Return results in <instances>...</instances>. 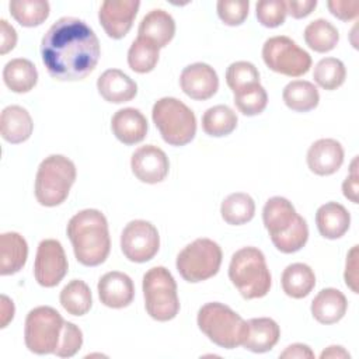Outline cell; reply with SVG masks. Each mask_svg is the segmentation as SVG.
<instances>
[{
	"label": "cell",
	"mask_w": 359,
	"mask_h": 359,
	"mask_svg": "<svg viewBox=\"0 0 359 359\" xmlns=\"http://www.w3.org/2000/svg\"><path fill=\"white\" fill-rule=\"evenodd\" d=\"M101 55L100 41L90 25L74 17L53 22L41 42V56L48 73L60 81L86 79Z\"/></svg>",
	"instance_id": "obj_1"
},
{
	"label": "cell",
	"mask_w": 359,
	"mask_h": 359,
	"mask_svg": "<svg viewBox=\"0 0 359 359\" xmlns=\"http://www.w3.org/2000/svg\"><path fill=\"white\" fill-rule=\"evenodd\" d=\"M67 236L77 261L86 266L101 265L111 250L108 222L97 209H84L67 223Z\"/></svg>",
	"instance_id": "obj_2"
},
{
	"label": "cell",
	"mask_w": 359,
	"mask_h": 359,
	"mask_svg": "<svg viewBox=\"0 0 359 359\" xmlns=\"http://www.w3.org/2000/svg\"><path fill=\"white\" fill-rule=\"evenodd\" d=\"M262 220L273 245L280 252H296L307 243V223L286 198L273 196L268 199L262 209Z\"/></svg>",
	"instance_id": "obj_3"
},
{
	"label": "cell",
	"mask_w": 359,
	"mask_h": 359,
	"mask_svg": "<svg viewBox=\"0 0 359 359\" xmlns=\"http://www.w3.org/2000/svg\"><path fill=\"white\" fill-rule=\"evenodd\" d=\"M229 278L244 299L264 297L272 283L265 255L255 247H244L233 254Z\"/></svg>",
	"instance_id": "obj_4"
},
{
	"label": "cell",
	"mask_w": 359,
	"mask_h": 359,
	"mask_svg": "<svg viewBox=\"0 0 359 359\" xmlns=\"http://www.w3.org/2000/svg\"><path fill=\"white\" fill-rule=\"evenodd\" d=\"M196 321L199 330L220 348L234 349L243 345L247 335V321L219 302L203 304L198 311Z\"/></svg>",
	"instance_id": "obj_5"
},
{
	"label": "cell",
	"mask_w": 359,
	"mask_h": 359,
	"mask_svg": "<svg viewBox=\"0 0 359 359\" xmlns=\"http://www.w3.org/2000/svg\"><path fill=\"white\" fill-rule=\"evenodd\" d=\"M76 181L74 163L62 156L52 154L41 161L35 177V196L42 206L53 208L66 201Z\"/></svg>",
	"instance_id": "obj_6"
},
{
	"label": "cell",
	"mask_w": 359,
	"mask_h": 359,
	"mask_svg": "<svg viewBox=\"0 0 359 359\" xmlns=\"http://www.w3.org/2000/svg\"><path fill=\"white\" fill-rule=\"evenodd\" d=\"M151 116L161 137L171 146H185L195 137V114L174 97L157 100L153 105Z\"/></svg>",
	"instance_id": "obj_7"
},
{
	"label": "cell",
	"mask_w": 359,
	"mask_h": 359,
	"mask_svg": "<svg viewBox=\"0 0 359 359\" xmlns=\"http://www.w3.org/2000/svg\"><path fill=\"white\" fill-rule=\"evenodd\" d=\"M66 323L53 307L39 306L32 309L27 314L24 327L27 348L36 355L55 353L63 341Z\"/></svg>",
	"instance_id": "obj_8"
},
{
	"label": "cell",
	"mask_w": 359,
	"mask_h": 359,
	"mask_svg": "<svg viewBox=\"0 0 359 359\" xmlns=\"http://www.w3.org/2000/svg\"><path fill=\"white\" fill-rule=\"evenodd\" d=\"M143 296L147 314L157 321H170L180 311L177 283L164 266L150 268L143 275Z\"/></svg>",
	"instance_id": "obj_9"
},
{
	"label": "cell",
	"mask_w": 359,
	"mask_h": 359,
	"mask_svg": "<svg viewBox=\"0 0 359 359\" xmlns=\"http://www.w3.org/2000/svg\"><path fill=\"white\" fill-rule=\"evenodd\" d=\"M222 248L210 238H196L178 254L177 271L191 283H198L215 276L222 264Z\"/></svg>",
	"instance_id": "obj_10"
},
{
	"label": "cell",
	"mask_w": 359,
	"mask_h": 359,
	"mask_svg": "<svg viewBox=\"0 0 359 359\" xmlns=\"http://www.w3.org/2000/svg\"><path fill=\"white\" fill-rule=\"evenodd\" d=\"M262 59L271 70L289 77L303 76L311 66V56L293 39L283 35L265 41Z\"/></svg>",
	"instance_id": "obj_11"
},
{
	"label": "cell",
	"mask_w": 359,
	"mask_h": 359,
	"mask_svg": "<svg viewBox=\"0 0 359 359\" xmlns=\"http://www.w3.org/2000/svg\"><path fill=\"white\" fill-rule=\"evenodd\" d=\"M160 248L157 229L146 220L129 222L121 234V250L132 262L150 261Z\"/></svg>",
	"instance_id": "obj_12"
},
{
	"label": "cell",
	"mask_w": 359,
	"mask_h": 359,
	"mask_svg": "<svg viewBox=\"0 0 359 359\" xmlns=\"http://www.w3.org/2000/svg\"><path fill=\"white\" fill-rule=\"evenodd\" d=\"M67 258L62 244L57 240H42L38 245L34 275L36 282L43 287H53L67 273Z\"/></svg>",
	"instance_id": "obj_13"
},
{
	"label": "cell",
	"mask_w": 359,
	"mask_h": 359,
	"mask_svg": "<svg viewBox=\"0 0 359 359\" xmlns=\"http://www.w3.org/2000/svg\"><path fill=\"white\" fill-rule=\"evenodd\" d=\"M140 7L137 0H105L98 11V20L112 39L123 38L132 28Z\"/></svg>",
	"instance_id": "obj_14"
},
{
	"label": "cell",
	"mask_w": 359,
	"mask_h": 359,
	"mask_svg": "<svg viewBox=\"0 0 359 359\" xmlns=\"http://www.w3.org/2000/svg\"><path fill=\"white\" fill-rule=\"evenodd\" d=\"M130 168L135 177L146 184L161 182L170 168L167 154L154 144L140 146L130 158Z\"/></svg>",
	"instance_id": "obj_15"
},
{
	"label": "cell",
	"mask_w": 359,
	"mask_h": 359,
	"mask_svg": "<svg viewBox=\"0 0 359 359\" xmlns=\"http://www.w3.org/2000/svg\"><path fill=\"white\" fill-rule=\"evenodd\" d=\"M180 84L188 97L203 101L216 94L219 88V77L212 66L196 62L184 67L180 76Z\"/></svg>",
	"instance_id": "obj_16"
},
{
	"label": "cell",
	"mask_w": 359,
	"mask_h": 359,
	"mask_svg": "<svg viewBox=\"0 0 359 359\" xmlns=\"http://www.w3.org/2000/svg\"><path fill=\"white\" fill-rule=\"evenodd\" d=\"M100 300L111 309H123L129 306L135 297V286L132 279L119 271L107 272L97 285Z\"/></svg>",
	"instance_id": "obj_17"
},
{
	"label": "cell",
	"mask_w": 359,
	"mask_h": 359,
	"mask_svg": "<svg viewBox=\"0 0 359 359\" xmlns=\"http://www.w3.org/2000/svg\"><path fill=\"white\" fill-rule=\"evenodd\" d=\"M344 163V149L335 139H318L307 151V165L317 175H331Z\"/></svg>",
	"instance_id": "obj_18"
},
{
	"label": "cell",
	"mask_w": 359,
	"mask_h": 359,
	"mask_svg": "<svg viewBox=\"0 0 359 359\" xmlns=\"http://www.w3.org/2000/svg\"><path fill=\"white\" fill-rule=\"evenodd\" d=\"M111 129L115 137L123 144H136L146 137L147 119L136 108H122L111 119Z\"/></svg>",
	"instance_id": "obj_19"
},
{
	"label": "cell",
	"mask_w": 359,
	"mask_h": 359,
	"mask_svg": "<svg viewBox=\"0 0 359 359\" xmlns=\"http://www.w3.org/2000/svg\"><path fill=\"white\" fill-rule=\"evenodd\" d=\"M97 88L101 97L114 104L128 102L137 94V84L119 69L105 70L97 80Z\"/></svg>",
	"instance_id": "obj_20"
},
{
	"label": "cell",
	"mask_w": 359,
	"mask_h": 359,
	"mask_svg": "<svg viewBox=\"0 0 359 359\" xmlns=\"http://www.w3.org/2000/svg\"><path fill=\"white\" fill-rule=\"evenodd\" d=\"M247 335L243 346L255 353L271 351L279 341L280 328L278 323L269 317L251 318L247 321Z\"/></svg>",
	"instance_id": "obj_21"
},
{
	"label": "cell",
	"mask_w": 359,
	"mask_h": 359,
	"mask_svg": "<svg viewBox=\"0 0 359 359\" xmlns=\"http://www.w3.org/2000/svg\"><path fill=\"white\" fill-rule=\"evenodd\" d=\"M0 129L3 139L8 143H22L32 135V118L25 108L20 105H8L1 111Z\"/></svg>",
	"instance_id": "obj_22"
},
{
	"label": "cell",
	"mask_w": 359,
	"mask_h": 359,
	"mask_svg": "<svg viewBox=\"0 0 359 359\" xmlns=\"http://www.w3.org/2000/svg\"><path fill=\"white\" fill-rule=\"evenodd\" d=\"M137 34V36L154 42L158 48H164L174 38L175 21L167 11L156 8L142 18Z\"/></svg>",
	"instance_id": "obj_23"
},
{
	"label": "cell",
	"mask_w": 359,
	"mask_h": 359,
	"mask_svg": "<svg viewBox=\"0 0 359 359\" xmlns=\"http://www.w3.org/2000/svg\"><path fill=\"white\" fill-rule=\"evenodd\" d=\"M348 302L345 294L334 287H325L311 302V314L321 324L338 323L346 313Z\"/></svg>",
	"instance_id": "obj_24"
},
{
	"label": "cell",
	"mask_w": 359,
	"mask_h": 359,
	"mask_svg": "<svg viewBox=\"0 0 359 359\" xmlns=\"http://www.w3.org/2000/svg\"><path fill=\"white\" fill-rule=\"evenodd\" d=\"M316 223L323 237L335 240L348 231L351 224V215L341 203L327 202L318 208L316 213Z\"/></svg>",
	"instance_id": "obj_25"
},
{
	"label": "cell",
	"mask_w": 359,
	"mask_h": 359,
	"mask_svg": "<svg viewBox=\"0 0 359 359\" xmlns=\"http://www.w3.org/2000/svg\"><path fill=\"white\" fill-rule=\"evenodd\" d=\"M28 245L25 238L15 233L8 231L0 236V273H17L27 262Z\"/></svg>",
	"instance_id": "obj_26"
},
{
	"label": "cell",
	"mask_w": 359,
	"mask_h": 359,
	"mask_svg": "<svg viewBox=\"0 0 359 359\" xmlns=\"http://www.w3.org/2000/svg\"><path fill=\"white\" fill-rule=\"evenodd\" d=\"M282 289L293 299H303L316 286V275L313 269L303 262H294L285 268L282 273Z\"/></svg>",
	"instance_id": "obj_27"
},
{
	"label": "cell",
	"mask_w": 359,
	"mask_h": 359,
	"mask_svg": "<svg viewBox=\"0 0 359 359\" xmlns=\"http://www.w3.org/2000/svg\"><path fill=\"white\" fill-rule=\"evenodd\" d=\"M3 80L14 93H28L38 81V72L34 63L24 57L11 59L3 69Z\"/></svg>",
	"instance_id": "obj_28"
},
{
	"label": "cell",
	"mask_w": 359,
	"mask_h": 359,
	"mask_svg": "<svg viewBox=\"0 0 359 359\" xmlns=\"http://www.w3.org/2000/svg\"><path fill=\"white\" fill-rule=\"evenodd\" d=\"M283 101L287 108L296 112H307L318 105L320 94L317 87L306 80H294L283 88Z\"/></svg>",
	"instance_id": "obj_29"
},
{
	"label": "cell",
	"mask_w": 359,
	"mask_h": 359,
	"mask_svg": "<svg viewBox=\"0 0 359 359\" xmlns=\"http://www.w3.org/2000/svg\"><path fill=\"white\" fill-rule=\"evenodd\" d=\"M62 307L72 316H84L93 306V296L88 285L80 279H73L60 292Z\"/></svg>",
	"instance_id": "obj_30"
},
{
	"label": "cell",
	"mask_w": 359,
	"mask_h": 359,
	"mask_svg": "<svg viewBox=\"0 0 359 359\" xmlns=\"http://www.w3.org/2000/svg\"><path fill=\"white\" fill-rule=\"evenodd\" d=\"M222 217L226 223L231 226H240L248 223L255 213L254 199L244 192L230 194L220 206Z\"/></svg>",
	"instance_id": "obj_31"
},
{
	"label": "cell",
	"mask_w": 359,
	"mask_h": 359,
	"mask_svg": "<svg viewBox=\"0 0 359 359\" xmlns=\"http://www.w3.org/2000/svg\"><path fill=\"white\" fill-rule=\"evenodd\" d=\"M304 41L310 49L320 53H325L337 46L339 41V34L338 29L330 21L318 18L311 21L304 28Z\"/></svg>",
	"instance_id": "obj_32"
},
{
	"label": "cell",
	"mask_w": 359,
	"mask_h": 359,
	"mask_svg": "<svg viewBox=\"0 0 359 359\" xmlns=\"http://www.w3.org/2000/svg\"><path fill=\"white\" fill-rule=\"evenodd\" d=\"M237 115L227 105H215L205 111L202 116V129L206 135L222 137L230 135L237 126Z\"/></svg>",
	"instance_id": "obj_33"
},
{
	"label": "cell",
	"mask_w": 359,
	"mask_h": 359,
	"mask_svg": "<svg viewBox=\"0 0 359 359\" xmlns=\"http://www.w3.org/2000/svg\"><path fill=\"white\" fill-rule=\"evenodd\" d=\"M10 14L22 27H38L49 17L46 0H13L8 4Z\"/></svg>",
	"instance_id": "obj_34"
},
{
	"label": "cell",
	"mask_w": 359,
	"mask_h": 359,
	"mask_svg": "<svg viewBox=\"0 0 359 359\" xmlns=\"http://www.w3.org/2000/svg\"><path fill=\"white\" fill-rule=\"evenodd\" d=\"M160 48L142 36H137L128 50V65L136 73L151 72L158 62Z\"/></svg>",
	"instance_id": "obj_35"
},
{
	"label": "cell",
	"mask_w": 359,
	"mask_h": 359,
	"mask_svg": "<svg viewBox=\"0 0 359 359\" xmlns=\"http://www.w3.org/2000/svg\"><path fill=\"white\" fill-rule=\"evenodd\" d=\"M314 81L324 90H337L341 87L346 77V69L342 60L337 57L321 59L313 72Z\"/></svg>",
	"instance_id": "obj_36"
},
{
	"label": "cell",
	"mask_w": 359,
	"mask_h": 359,
	"mask_svg": "<svg viewBox=\"0 0 359 359\" xmlns=\"http://www.w3.org/2000/svg\"><path fill=\"white\" fill-rule=\"evenodd\" d=\"M234 104L243 115L254 116L266 108L268 94L261 84H254L234 93Z\"/></svg>",
	"instance_id": "obj_37"
},
{
	"label": "cell",
	"mask_w": 359,
	"mask_h": 359,
	"mask_svg": "<svg viewBox=\"0 0 359 359\" xmlns=\"http://www.w3.org/2000/svg\"><path fill=\"white\" fill-rule=\"evenodd\" d=\"M226 81L234 94L250 86L259 84V72L251 62L238 60L227 67Z\"/></svg>",
	"instance_id": "obj_38"
},
{
	"label": "cell",
	"mask_w": 359,
	"mask_h": 359,
	"mask_svg": "<svg viewBox=\"0 0 359 359\" xmlns=\"http://www.w3.org/2000/svg\"><path fill=\"white\" fill-rule=\"evenodd\" d=\"M257 18L268 28L279 27L286 18V4L283 0H262L257 3Z\"/></svg>",
	"instance_id": "obj_39"
},
{
	"label": "cell",
	"mask_w": 359,
	"mask_h": 359,
	"mask_svg": "<svg viewBox=\"0 0 359 359\" xmlns=\"http://www.w3.org/2000/svg\"><path fill=\"white\" fill-rule=\"evenodd\" d=\"M217 15L226 25H240L248 15V0H220L217 1Z\"/></svg>",
	"instance_id": "obj_40"
},
{
	"label": "cell",
	"mask_w": 359,
	"mask_h": 359,
	"mask_svg": "<svg viewBox=\"0 0 359 359\" xmlns=\"http://www.w3.org/2000/svg\"><path fill=\"white\" fill-rule=\"evenodd\" d=\"M81 345H83L81 330L76 324L67 321L63 341H62L60 346L57 348V351L55 352V355L59 358H72L79 352Z\"/></svg>",
	"instance_id": "obj_41"
},
{
	"label": "cell",
	"mask_w": 359,
	"mask_h": 359,
	"mask_svg": "<svg viewBox=\"0 0 359 359\" xmlns=\"http://www.w3.org/2000/svg\"><path fill=\"white\" fill-rule=\"evenodd\" d=\"M327 6L330 13L342 21H349L358 15L359 3L356 0H332Z\"/></svg>",
	"instance_id": "obj_42"
},
{
	"label": "cell",
	"mask_w": 359,
	"mask_h": 359,
	"mask_svg": "<svg viewBox=\"0 0 359 359\" xmlns=\"http://www.w3.org/2000/svg\"><path fill=\"white\" fill-rule=\"evenodd\" d=\"M345 283L353 292L358 293V245H353L346 255L345 266Z\"/></svg>",
	"instance_id": "obj_43"
},
{
	"label": "cell",
	"mask_w": 359,
	"mask_h": 359,
	"mask_svg": "<svg viewBox=\"0 0 359 359\" xmlns=\"http://www.w3.org/2000/svg\"><path fill=\"white\" fill-rule=\"evenodd\" d=\"M286 11L293 18H304L307 17L317 6L316 0H287L285 1Z\"/></svg>",
	"instance_id": "obj_44"
},
{
	"label": "cell",
	"mask_w": 359,
	"mask_h": 359,
	"mask_svg": "<svg viewBox=\"0 0 359 359\" xmlns=\"http://www.w3.org/2000/svg\"><path fill=\"white\" fill-rule=\"evenodd\" d=\"M15 43H17L15 29L4 18L0 20V53L6 55L11 49H14Z\"/></svg>",
	"instance_id": "obj_45"
},
{
	"label": "cell",
	"mask_w": 359,
	"mask_h": 359,
	"mask_svg": "<svg viewBox=\"0 0 359 359\" xmlns=\"http://www.w3.org/2000/svg\"><path fill=\"white\" fill-rule=\"evenodd\" d=\"M355 164H356V158L352 163L351 175H348L342 184V191L345 198H348L353 203H358V172H356Z\"/></svg>",
	"instance_id": "obj_46"
},
{
	"label": "cell",
	"mask_w": 359,
	"mask_h": 359,
	"mask_svg": "<svg viewBox=\"0 0 359 359\" xmlns=\"http://www.w3.org/2000/svg\"><path fill=\"white\" fill-rule=\"evenodd\" d=\"M280 358H297V359H313L314 358V353L313 351L310 349V346L304 345V344H292L289 345L280 355Z\"/></svg>",
	"instance_id": "obj_47"
},
{
	"label": "cell",
	"mask_w": 359,
	"mask_h": 359,
	"mask_svg": "<svg viewBox=\"0 0 359 359\" xmlns=\"http://www.w3.org/2000/svg\"><path fill=\"white\" fill-rule=\"evenodd\" d=\"M14 317V303L6 296L1 294V307H0V327L6 328L7 324Z\"/></svg>",
	"instance_id": "obj_48"
},
{
	"label": "cell",
	"mask_w": 359,
	"mask_h": 359,
	"mask_svg": "<svg viewBox=\"0 0 359 359\" xmlns=\"http://www.w3.org/2000/svg\"><path fill=\"white\" fill-rule=\"evenodd\" d=\"M351 355L342 348V346H337V345H332V346H328L327 349H324L320 355L321 359H325V358H349Z\"/></svg>",
	"instance_id": "obj_49"
}]
</instances>
